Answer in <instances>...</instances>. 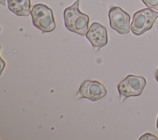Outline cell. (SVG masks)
Instances as JSON below:
<instances>
[{
	"instance_id": "obj_4",
	"label": "cell",
	"mask_w": 158,
	"mask_h": 140,
	"mask_svg": "<svg viewBox=\"0 0 158 140\" xmlns=\"http://www.w3.org/2000/svg\"><path fill=\"white\" fill-rule=\"evenodd\" d=\"M158 18V12L151 8H145L136 12L131 23V30L136 35H141L149 30Z\"/></svg>"
},
{
	"instance_id": "obj_2",
	"label": "cell",
	"mask_w": 158,
	"mask_h": 140,
	"mask_svg": "<svg viewBox=\"0 0 158 140\" xmlns=\"http://www.w3.org/2000/svg\"><path fill=\"white\" fill-rule=\"evenodd\" d=\"M30 14L33 25L43 33L51 32L56 28L53 12L47 5L42 3L34 5Z\"/></svg>"
},
{
	"instance_id": "obj_8",
	"label": "cell",
	"mask_w": 158,
	"mask_h": 140,
	"mask_svg": "<svg viewBox=\"0 0 158 140\" xmlns=\"http://www.w3.org/2000/svg\"><path fill=\"white\" fill-rule=\"evenodd\" d=\"M8 8L18 16H28L31 12L30 0H7Z\"/></svg>"
},
{
	"instance_id": "obj_1",
	"label": "cell",
	"mask_w": 158,
	"mask_h": 140,
	"mask_svg": "<svg viewBox=\"0 0 158 140\" xmlns=\"http://www.w3.org/2000/svg\"><path fill=\"white\" fill-rule=\"evenodd\" d=\"M80 0L76 1L64 11V25L66 28L80 35H85L89 29V16L81 12L79 9Z\"/></svg>"
},
{
	"instance_id": "obj_13",
	"label": "cell",
	"mask_w": 158,
	"mask_h": 140,
	"mask_svg": "<svg viewBox=\"0 0 158 140\" xmlns=\"http://www.w3.org/2000/svg\"><path fill=\"white\" fill-rule=\"evenodd\" d=\"M156 126L158 129V116H157V121H156Z\"/></svg>"
},
{
	"instance_id": "obj_7",
	"label": "cell",
	"mask_w": 158,
	"mask_h": 140,
	"mask_svg": "<svg viewBox=\"0 0 158 140\" xmlns=\"http://www.w3.org/2000/svg\"><path fill=\"white\" fill-rule=\"evenodd\" d=\"M85 35L95 51L99 50L108 43L106 28L97 22L91 23Z\"/></svg>"
},
{
	"instance_id": "obj_11",
	"label": "cell",
	"mask_w": 158,
	"mask_h": 140,
	"mask_svg": "<svg viewBox=\"0 0 158 140\" xmlns=\"http://www.w3.org/2000/svg\"><path fill=\"white\" fill-rule=\"evenodd\" d=\"M155 78H156V80H157V81L158 82V68H157V69L156 70V73H155Z\"/></svg>"
},
{
	"instance_id": "obj_12",
	"label": "cell",
	"mask_w": 158,
	"mask_h": 140,
	"mask_svg": "<svg viewBox=\"0 0 158 140\" xmlns=\"http://www.w3.org/2000/svg\"><path fill=\"white\" fill-rule=\"evenodd\" d=\"M0 3H1L2 6H6V0H0Z\"/></svg>"
},
{
	"instance_id": "obj_3",
	"label": "cell",
	"mask_w": 158,
	"mask_h": 140,
	"mask_svg": "<svg viewBox=\"0 0 158 140\" xmlns=\"http://www.w3.org/2000/svg\"><path fill=\"white\" fill-rule=\"evenodd\" d=\"M146 80L144 76L128 75L117 85L120 102L124 101L131 96H138L141 94Z\"/></svg>"
},
{
	"instance_id": "obj_5",
	"label": "cell",
	"mask_w": 158,
	"mask_h": 140,
	"mask_svg": "<svg viewBox=\"0 0 158 140\" xmlns=\"http://www.w3.org/2000/svg\"><path fill=\"white\" fill-rule=\"evenodd\" d=\"M111 28L120 35L128 33L131 30L130 15L121 7H112L108 13Z\"/></svg>"
},
{
	"instance_id": "obj_10",
	"label": "cell",
	"mask_w": 158,
	"mask_h": 140,
	"mask_svg": "<svg viewBox=\"0 0 158 140\" xmlns=\"http://www.w3.org/2000/svg\"><path fill=\"white\" fill-rule=\"evenodd\" d=\"M139 140H158V137L156 135L151 133H146L142 135L139 138Z\"/></svg>"
},
{
	"instance_id": "obj_9",
	"label": "cell",
	"mask_w": 158,
	"mask_h": 140,
	"mask_svg": "<svg viewBox=\"0 0 158 140\" xmlns=\"http://www.w3.org/2000/svg\"><path fill=\"white\" fill-rule=\"evenodd\" d=\"M149 8L158 10V0H141Z\"/></svg>"
},
{
	"instance_id": "obj_6",
	"label": "cell",
	"mask_w": 158,
	"mask_h": 140,
	"mask_svg": "<svg viewBox=\"0 0 158 140\" xmlns=\"http://www.w3.org/2000/svg\"><path fill=\"white\" fill-rule=\"evenodd\" d=\"M107 93L106 86L98 80H86L79 87L77 97L86 98L91 101H98L105 97Z\"/></svg>"
}]
</instances>
